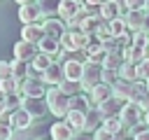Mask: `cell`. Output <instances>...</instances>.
<instances>
[{"label":"cell","instance_id":"obj_25","mask_svg":"<svg viewBox=\"0 0 149 140\" xmlns=\"http://www.w3.org/2000/svg\"><path fill=\"white\" fill-rule=\"evenodd\" d=\"M119 77H121L123 82L135 84V82H140V70H137V65H135V63H123V65H121V70H119Z\"/></svg>","mask_w":149,"mask_h":140},{"label":"cell","instance_id":"obj_11","mask_svg":"<svg viewBox=\"0 0 149 140\" xmlns=\"http://www.w3.org/2000/svg\"><path fill=\"white\" fill-rule=\"evenodd\" d=\"M84 56H86V63H93V65H100V68H102V63L107 58V54H105V49H102V44L98 40L88 42V47L84 49Z\"/></svg>","mask_w":149,"mask_h":140},{"label":"cell","instance_id":"obj_4","mask_svg":"<svg viewBox=\"0 0 149 140\" xmlns=\"http://www.w3.org/2000/svg\"><path fill=\"white\" fill-rule=\"evenodd\" d=\"M47 91L49 86L42 82V77L37 75H30L23 84H21V96L23 98H47Z\"/></svg>","mask_w":149,"mask_h":140},{"label":"cell","instance_id":"obj_39","mask_svg":"<svg viewBox=\"0 0 149 140\" xmlns=\"http://www.w3.org/2000/svg\"><path fill=\"white\" fill-rule=\"evenodd\" d=\"M12 135H14V128L7 124H0V140H12Z\"/></svg>","mask_w":149,"mask_h":140},{"label":"cell","instance_id":"obj_16","mask_svg":"<svg viewBox=\"0 0 149 140\" xmlns=\"http://www.w3.org/2000/svg\"><path fill=\"white\" fill-rule=\"evenodd\" d=\"M88 98H91V103H93V107H100L105 100H109V98H114V89L109 86V84H105V82H100L91 93H88Z\"/></svg>","mask_w":149,"mask_h":140},{"label":"cell","instance_id":"obj_5","mask_svg":"<svg viewBox=\"0 0 149 140\" xmlns=\"http://www.w3.org/2000/svg\"><path fill=\"white\" fill-rule=\"evenodd\" d=\"M102 82V68L100 65H93V63H86L84 61V77H81V91L84 93H91L98 84Z\"/></svg>","mask_w":149,"mask_h":140},{"label":"cell","instance_id":"obj_20","mask_svg":"<svg viewBox=\"0 0 149 140\" xmlns=\"http://www.w3.org/2000/svg\"><path fill=\"white\" fill-rule=\"evenodd\" d=\"M51 65H54V58H51V56H47V54H37V56H35V61L30 63V70H33L37 77H42Z\"/></svg>","mask_w":149,"mask_h":140},{"label":"cell","instance_id":"obj_31","mask_svg":"<svg viewBox=\"0 0 149 140\" xmlns=\"http://www.w3.org/2000/svg\"><path fill=\"white\" fill-rule=\"evenodd\" d=\"M100 9H102V2H98V0H86L84 2V12L88 16H100Z\"/></svg>","mask_w":149,"mask_h":140},{"label":"cell","instance_id":"obj_10","mask_svg":"<svg viewBox=\"0 0 149 140\" xmlns=\"http://www.w3.org/2000/svg\"><path fill=\"white\" fill-rule=\"evenodd\" d=\"M49 128H51V131H49V138H51V140H72V138L77 135V133H74V128H72L65 119L54 121Z\"/></svg>","mask_w":149,"mask_h":140},{"label":"cell","instance_id":"obj_28","mask_svg":"<svg viewBox=\"0 0 149 140\" xmlns=\"http://www.w3.org/2000/svg\"><path fill=\"white\" fill-rule=\"evenodd\" d=\"M84 117H86L84 112L70 110V112H68V117H65V121H68V124L74 128V133H81V131H84Z\"/></svg>","mask_w":149,"mask_h":140},{"label":"cell","instance_id":"obj_47","mask_svg":"<svg viewBox=\"0 0 149 140\" xmlns=\"http://www.w3.org/2000/svg\"><path fill=\"white\" fill-rule=\"evenodd\" d=\"M114 140H121V138H114Z\"/></svg>","mask_w":149,"mask_h":140},{"label":"cell","instance_id":"obj_14","mask_svg":"<svg viewBox=\"0 0 149 140\" xmlns=\"http://www.w3.org/2000/svg\"><path fill=\"white\" fill-rule=\"evenodd\" d=\"M44 37H47V33H44L42 23H33V26H23V28H21V40H23V42L40 44Z\"/></svg>","mask_w":149,"mask_h":140},{"label":"cell","instance_id":"obj_2","mask_svg":"<svg viewBox=\"0 0 149 140\" xmlns=\"http://www.w3.org/2000/svg\"><path fill=\"white\" fill-rule=\"evenodd\" d=\"M88 42H91V37H86L81 30H68L61 37V49L68 54H77V51H84L88 47Z\"/></svg>","mask_w":149,"mask_h":140},{"label":"cell","instance_id":"obj_38","mask_svg":"<svg viewBox=\"0 0 149 140\" xmlns=\"http://www.w3.org/2000/svg\"><path fill=\"white\" fill-rule=\"evenodd\" d=\"M137 70H140V82H147V79H149V58H144V61L137 65Z\"/></svg>","mask_w":149,"mask_h":140},{"label":"cell","instance_id":"obj_27","mask_svg":"<svg viewBox=\"0 0 149 140\" xmlns=\"http://www.w3.org/2000/svg\"><path fill=\"white\" fill-rule=\"evenodd\" d=\"M123 63H126V61H123V54H121V51H119V54H107V58H105V63H102V70H114V72H119Z\"/></svg>","mask_w":149,"mask_h":140},{"label":"cell","instance_id":"obj_30","mask_svg":"<svg viewBox=\"0 0 149 140\" xmlns=\"http://www.w3.org/2000/svg\"><path fill=\"white\" fill-rule=\"evenodd\" d=\"M109 30H112V37H121V35L130 33V30H128V23H126L123 16L116 19V21H112V23H109Z\"/></svg>","mask_w":149,"mask_h":140},{"label":"cell","instance_id":"obj_23","mask_svg":"<svg viewBox=\"0 0 149 140\" xmlns=\"http://www.w3.org/2000/svg\"><path fill=\"white\" fill-rule=\"evenodd\" d=\"M37 49H40V54H47V56L56 58V56H58V51H61V42H58V40H54V37H44V40L37 44Z\"/></svg>","mask_w":149,"mask_h":140},{"label":"cell","instance_id":"obj_49","mask_svg":"<svg viewBox=\"0 0 149 140\" xmlns=\"http://www.w3.org/2000/svg\"><path fill=\"white\" fill-rule=\"evenodd\" d=\"M49 140H51V138H49Z\"/></svg>","mask_w":149,"mask_h":140},{"label":"cell","instance_id":"obj_45","mask_svg":"<svg viewBox=\"0 0 149 140\" xmlns=\"http://www.w3.org/2000/svg\"><path fill=\"white\" fill-rule=\"evenodd\" d=\"M147 56H149V40H147Z\"/></svg>","mask_w":149,"mask_h":140},{"label":"cell","instance_id":"obj_44","mask_svg":"<svg viewBox=\"0 0 149 140\" xmlns=\"http://www.w3.org/2000/svg\"><path fill=\"white\" fill-rule=\"evenodd\" d=\"M144 124H147V126H149V112H147V114H144Z\"/></svg>","mask_w":149,"mask_h":140},{"label":"cell","instance_id":"obj_33","mask_svg":"<svg viewBox=\"0 0 149 140\" xmlns=\"http://www.w3.org/2000/svg\"><path fill=\"white\" fill-rule=\"evenodd\" d=\"M100 44H102L105 54H119V51H121V47H119V40H116V37H107V40H102Z\"/></svg>","mask_w":149,"mask_h":140},{"label":"cell","instance_id":"obj_36","mask_svg":"<svg viewBox=\"0 0 149 140\" xmlns=\"http://www.w3.org/2000/svg\"><path fill=\"white\" fill-rule=\"evenodd\" d=\"M144 2L147 0H128L126 2V9L128 12H144Z\"/></svg>","mask_w":149,"mask_h":140},{"label":"cell","instance_id":"obj_1","mask_svg":"<svg viewBox=\"0 0 149 140\" xmlns=\"http://www.w3.org/2000/svg\"><path fill=\"white\" fill-rule=\"evenodd\" d=\"M47 107H49V112L54 114V117H58V119H65L68 117V112H70V96H65L58 86H51L49 91H47Z\"/></svg>","mask_w":149,"mask_h":140},{"label":"cell","instance_id":"obj_13","mask_svg":"<svg viewBox=\"0 0 149 140\" xmlns=\"http://www.w3.org/2000/svg\"><path fill=\"white\" fill-rule=\"evenodd\" d=\"M42 28H44V33H47V37H54V40H58L61 42V37L68 33V26H65V21H61V19H44L42 21Z\"/></svg>","mask_w":149,"mask_h":140},{"label":"cell","instance_id":"obj_26","mask_svg":"<svg viewBox=\"0 0 149 140\" xmlns=\"http://www.w3.org/2000/svg\"><path fill=\"white\" fill-rule=\"evenodd\" d=\"M93 107V103H91V98L86 96V93H79V96H74V98H70V110H77V112H88Z\"/></svg>","mask_w":149,"mask_h":140},{"label":"cell","instance_id":"obj_3","mask_svg":"<svg viewBox=\"0 0 149 140\" xmlns=\"http://www.w3.org/2000/svg\"><path fill=\"white\" fill-rule=\"evenodd\" d=\"M19 19H21L23 26H33V23L44 21V14H42L40 2H26V0H21L19 2Z\"/></svg>","mask_w":149,"mask_h":140},{"label":"cell","instance_id":"obj_21","mask_svg":"<svg viewBox=\"0 0 149 140\" xmlns=\"http://www.w3.org/2000/svg\"><path fill=\"white\" fill-rule=\"evenodd\" d=\"M12 126H14V131H28V128H33V117L26 110H19L12 114Z\"/></svg>","mask_w":149,"mask_h":140},{"label":"cell","instance_id":"obj_9","mask_svg":"<svg viewBox=\"0 0 149 140\" xmlns=\"http://www.w3.org/2000/svg\"><path fill=\"white\" fill-rule=\"evenodd\" d=\"M102 124H105V117L100 114V110H98V107H91V110L86 112V117H84V131H81V133L93 135L95 131L102 128Z\"/></svg>","mask_w":149,"mask_h":140},{"label":"cell","instance_id":"obj_8","mask_svg":"<svg viewBox=\"0 0 149 140\" xmlns=\"http://www.w3.org/2000/svg\"><path fill=\"white\" fill-rule=\"evenodd\" d=\"M37 54H40L37 44H30V42H23V40H19V42L14 44V58H16V61H23V63H33Z\"/></svg>","mask_w":149,"mask_h":140},{"label":"cell","instance_id":"obj_37","mask_svg":"<svg viewBox=\"0 0 149 140\" xmlns=\"http://www.w3.org/2000/svg\"><path fill=\"white\" fill-rule=\"evenodd\" d=\"M12 77V61H0V79Z\"/></svg>","mask_w":149,"mask_h":140},{"label":"cell","instance_id":"obj_42","mask_svg":"<svg viewBox=\"0 0 149 140\" xmlns=\"http://www.w3.org/2000/svg\"><path fill=\"white\" fill-rule=\"evenodd\" d=\"M72 140H93V135H86V133H77Z\"/></svg>","mask_w":149,"mask_h":140},{"label":"cell","instance_id":"obj_7","mask_svg":"<svg viewBox=\"0 0 149 140\" xmlns=\"http://www.w3.org/2000/svg\"><path fill=\"white\" fill-rule=\"evenodd\" d=\"M135 84H137V82H135ZM135 84L119 79V82L112 86V89H114V98H119L121 103H135V100H137V89H135Z\"/></svg>","mask_w":149,"mask_h":140},{"label":"cell","instance_id":"obj_17","mask_svg":"<svg viewBox=\"0 0 149 140\" xmlns=\"http://www.w3.org/2000/svg\"><path fill=\"white\" fill-rule=\"evenodd\" d=\"M21 110H26L33 119H37V117H42L49 107H47V100L44 98H23V107Z\"/></svg>","mask_w":149,"mask_h":140},{"label":"cell","instance_id":"obj_19","mask_svg":"<svg viewBox=\"0 0 149 140\" xmlns=\"http://www.w3.org/2000/svg\"><path fill=\"white\" fill-rule=\"evenodd\" d=\"M123 105H126V103H121L119 98H109V100H105L98 110H100V114H102L105 119H112V117H121Z\"/></svg>","mask_w":149,"mask_h":140},{"label":"cell","instance_id":"obj_43","mask_svg":"<svg viewBox=\"0 0 149 140\" xmlns=\"http://www.w3.org/2000/svg\"><path fill=\"white\" fill-rule=\"evenodd\" d=\"M2 112H7V110H5V100L0 98V114H2Z\"/></svg>","mask_w":149,"mask_h":140},{"label":"cell","instance_id":"obj_18","mask_svg":"<svg viewBox=\"0 0 149 140\" xmlns=\"http://www.w3.org/2000/svg\"><path fill=\"white\" fill-rule=\"evenodd\" d=\"M63 70H65V79H70V82H79V84H81V77H84V63H81V61L70 58V61L63 65Z\"/></svg>","mask_w":149,"mask_h":140},{"label":"cell","instance_id":"obj_48","mask_svg":"<svg viewBox=\"0 0 149 140\" xmlns=\"http://www.w3.org/2000/svg\"><path fill=\"white\" fill-rule=\"evenodd\" d=\"M30 140H33V138H30Z\"/></svg>","mask_w":149,"mask_h":140},{"label":"cell","instance_id":"obj_46","mask_svg":"<svg viewBox=\"0 0 149 140\" xmlns=\"http://www.w3.org/2000/svg\"><path fill=\"white\" fill-rule=\"evenodd\" d=\"M147 89H149V79H147Z\"/></svg>","mask_w":149,"mask_h":140},{"label":"cell","instance_id":"obj_22","mask_svg":"<svg viewBox=\"0 0 149 140\" xmlns=\"http://www.w3.org/2000/svg\"><path fill=\"white\" fill-rule=\"evenodd\" d=\"M12 77L19 82V84H23L28 77H30V63H23V61H12Z\"/></svg>","mask_w":149,"mask_h":140},{"label":"cell","instance_id":"obj_40","mask_svg":"<svg viewBox=\"0 0 149 140\" xmlns=\"http://www.w3.org/2000/svg\"><path fill=\"white\" fill-rule=\"evenodd\" d=\"M93 140H114V135H109L105 128H100V131L93 133Z\"/></svg>","mask_w":149,"mask_h":140},{"label":"cell","instance_id":"obj_29","mask_svg":"<svg viewBox=\"0 0 149 140\" xmlns=\"http://www.w3.org/2000/svg\"><path fill=\"white\" fill-rule=\"evenodd\" d=\"M65 96H70V98H74V96H79L81 93V84L79 82H70V79H63V84L58 86Z\"/></svg>","mask_w":149,"mask_h":140},{"label":"cell","instance_id":"obj_12","mask_svg":"<svg viewBox=\"0 0 149 140\" xmlns=\"http://www.w3.org/2000/svg\"><path fill=\"white\" fill-rule=\"evenodd\" d=\"M84 9V2H79V0H61L58 2V16H61V21H70L72 16H77L79 12Z\"/></svg>","mask_w":149,"mask_h":140},{"label":"cell","instance_id":"obj_41","mask_svg":"<svg viewBox=\"0 0 149 140\" xmlns=\"http://www.w3.org/2000/svg\"><path fill=\"white\" fill-rule=\"evenodd\" d=\"M142 33L149 35V9H144V26H142Z\"/></svg>","mask_w":149,"mask_h":140},{"label":"cell","instance_id":"obj_35","mask_svg":"<svg viewBox=\"0 0 149 140\" xmlns=\"http://www.w3.org/2000/svg\"><path fill=\"white\" fill-rule=\"evenodd\" d=\"M119 79H121V77H119V72H114V70H102V82H105V84L114 86Z\"/></svg>","mask_w":149,"mask_h":140},{"label":"cell","instance_id":"obj_6","mask_svg":"<svg viewBox=\"0 0 149 140\" xmlns=\"http://www.w3.org/2000/svg\"><path fill=\"white\" fill-rule=\"evenodd\" d=\"M121 124L126 126V128H135V126H140V124H144V117H142V110L135 105V103H126L123 105V110H121Z\"/></svg>","mask_w":149,"mask_h":140},{"label":"cell","instance_id":"obj_15","mask_svg":"<svg viewBox=\"0 0 149 140\" xmlns=\"http://www.w3.org/2000/svg\"><path fill=\"white\" fill-rule=\"evenodd\" d=\"M63 79H65V70H63V65H61V63H56V61H54V65L42 75V82H44L49 89H51V86H61V84H63Z\"/></svg>","mask_w":149,"mask_h":140},{"label":"cell","instance_id":"obj_24","mask_svg":"<svg viewBox=\"0 0 149 140\" xmlns=\"http://www.w3.org/2000/svg\"><path fill=\"white\" fill-rule=\"evenodd\" d=\"M126 23H128V30L130 33H140L142 26H144V12H128L126 16Z\"/></svg>","mask_w":149,"mask_h":140},{"label":"cell","instance_id":"obj_32","mask_svg":"<svg viewBox=\"0 0 149 140\" xmlns=\"http://www.w3.org/2000/svg\"><path fill=\"white\" fill-rule=\"evenodd\" d=\"M147 40H149V35L147 33H133V47L135 49H140V51H147Z\"/></svg>","mask_w":149,"mask_h":140},{"label":"cell","instance_id":"obj_34","mask_svg":"<svg viewBox=\"0 0 149 140\" xmlns=\"http://www.w3.org/2000/svg\"><path fill=\"white\" fill-rule=\"evenodd\" d=\"M130 140H149V126H135L130 128Z\"/></svg>","mask_w":149,"mask_h":140}]
</instances>
